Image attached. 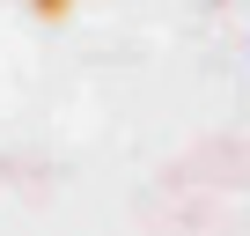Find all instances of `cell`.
<instances>
[{"mask_svg":"<svg viewBox=\"0 0 250 236\" xmlns=\"http://www.w3.org/2000/svg\"><path fill=\"white\" fill-rule=\"evenodd\" d=\"M30 8H37V15H66V8H74V0H30Z\"/></svg>","mask_w":250,"mask_h":236,"instance_id":"6da1fadb","label":"cell"}]
</instances>
